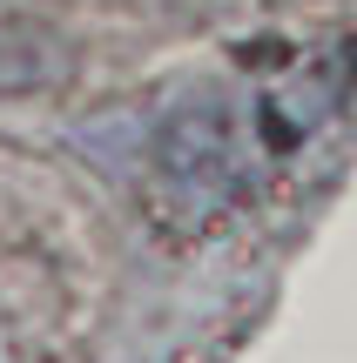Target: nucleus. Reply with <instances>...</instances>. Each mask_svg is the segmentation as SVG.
<instances>
[{
  "label": "nucleus",
  "mask_w": 357,
  "mask_h": 363,
  "mask_svg": "<svg viewBox=\"0 0 357 363\" xmlns=\"http://www.w3.org/2000/svg\"><path fill=\"white\" fill-rule=\"evenodd\" d=\"M250 162H243V135L236 115L216 101L202 108H175L148 142V169H142V208L155 216V229L169 235H209L216 222L236 208Z\"/></svg>",
  "instance_id": "f257e3e1"
},
{
  "label": "nucleus",
  "mask_w": 357,
  "mask_h": 363,
  "mask_svg": "<svg viewBox=\"0 0 357 363\" xmlns=\"http://www.w3.org/2000/svg\"><path fill=\"white\" fill-rule=\"evenodd\" d=\"M75 67V48L40 0H0V101L40 94Z\"/></svg>",
  "instance_id": "7ed1b4c3"
},
{
  "label": "nucleus",
  "mask_w": 357,
  "mask_h": 363,
  "mask_svg": "<svg viewBox=\"0 0 357 363\" xmlns=\"http://www.w3.org/2000/svg\"><path fill=\"white\" fill-rule=\"evenodd\" d=\"M351 88V61H337V48H310V54H290V61L270 74L263 101H256V142L270 148V155H290V148H304L310 135L324 128V121L337 115V101H344Z\"/></svg>",
  "instance_id": "f03ea898"
}]
</instances>
